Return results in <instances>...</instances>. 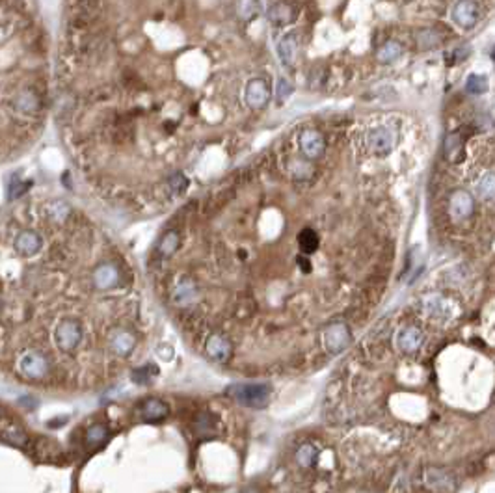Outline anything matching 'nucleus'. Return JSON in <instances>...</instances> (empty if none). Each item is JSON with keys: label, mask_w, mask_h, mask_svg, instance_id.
Instances as JSON below:
<instances>
[{"label": "nucleus", "mask_w": 495, "mask_h": 493, "mask_svg": "<svg viewBox=\"0 0 495 493\" xmlns=\"http://www.w3.org/2000/svg\"><path fill=\"white\" fill-rule=\"evenodd\" d=\"M465 86H467L470 94H483L484 90H486V78L481 75H471Z\"/></svg>", "instance_id": "15"}, {"label": "nucleus", "mask_w": 495, "mask_h": 493, "mask_svg": "<svg viewBox=\"0 0 495 493\" xmlns=\"http://www.w3.org/2000/svg\"><path fill=\"white\" fill-rule=\"evenodd\" d=\"M270 99L268 82L263 78H253L246 87V103L251 108H263Z\"/></svg>", "instance_id": "5"}, {"label": "nucleus", "mask_w": 495, "mask_h": 493, "mask_svg": "<svg viewBox=\"0 0 495 493\" xmlns=\"http://www.w3.org/2000/svg\"><path fill=\"white\" fill-rule=\"evenodd\" d=\"M240 13L246 19H251L257 13V0H240Z\"/></svg>", "instance_id": "17"}, {"label": "nucleus", "mask_w": 495, "mask_h": 493, "mask_svg": "<svg viewBox=\"0 0 495 493\" xmlns=\"http://www.w3.org/2000/svg\"><path fill=\"white\" fill-rule=\"evenodd\" d=\"M296 242H298V250H300V253H304V255H313V253H317L320 248V237H319V233L315 231L313 227H306V229H302L300 233H298V238H296Z\"/></svg>", "instance_id": "8"}, {"label": "nucleus", "mask_w": 495, "mask_h": 493, "mask_svg": "<svg viewBox=\"0 0 495 493\" xmlns=\"http://www.w3.org/2000/svg\"><path fill=\"white\" fill-rule=\"evenodd\" d=\"M451 213L456 220H465L473 213V198L467 192H456L451 198Z\"/></svg>", "instance_id": "9"}, {"label": "nucleus", "mask_w": 495, "mask_h": 493, "mask_svg": "<svg viewBox=\"0 0 495 493\" xmlns=\"http://www.w3.org/2000/svg\"><path fill=\"white\" fill-rule=\"evenodd\" d=\"M107 436V428L103 425H95L92 426L88 430V436H86V443L88 447H95V445H99L103 439Z\"/></svg>", "instance_id": "14"}, {"label": "nucleus", "mask_w": 495, "mask_h": 493, "mask_svg": "<svg viewBox=\"0 0 495 493\" xmlns=\"http://www.w3.org/2000/svg\"><path fill=\"white\" fill-rule=\"evenodd\" d=\"M478 17H481V12L473 0H460L456 6L452 8V21L462 28H473Z\"/></svg>", "instance_id": "4"}, {"label": "nucleus", "mask_w": 495, "mask_h": 493, "mask_svg": "<svg viewBox=\"0 0 495 493\" xmlns=\"http://www.w3.org/2000/svg\"><path fill=\"white\" fill-rule=\"evenodd\" d=\"M0 437L10 445H13V447H26V445H28V436H26L25 430L19 428L17 425L4 426L2 432H0Z\"/></svg>", "instance_id": "10"}, {"label": "nucleus", "mask_w": 495, "mask_h": 493, "mask_svg": "<svg viewBox=\"0 0 495 493\" xmlns=\"http://www.w3.org/2000/svg\"><path fill=\"white\" fill-rule=\"evenodd\" d=\"M49 370V359L39 350H25L19 356V373L30 380H43Z\"/></svg>", "instance_id": "3"}, {"label": "nucleus", "mask_w": 495, "mask_h": 493, "mask_svg": "<svg viewBox=\"0 0 495 493\" xmlns=\"http://www.w3.org/2000/svg\"><path fill=\"white\" fill-rule=\"evenodd\" d=\"M300 147H302V153H304L307 158L315 160V158H319V156L324 153L326 144H324V138H322L320 132L307 131L300 136Z\"/></svg>", "instance_id": "6"}, {"label": "nucleus", "mask_w": 495, "mask_h": 493, "mask_svg": "<svg viewBox=\"0 0 495 493\" xmlns=\"http://www.w3.org/2000/svg\"><path fill=\"white\" fill-rule=\"evenodd\" d=\"M401 54H402V45L397 43V41H388L382 49L378 50V58H380V62L383 63L393 62V60H397Z\"/></svg>", "instance_id": "13"}, {"label": "nucleus", "mask_w": 495, "mask_h": 493, "mask_svg": "<svg viewBox=\"0 0 495 493\" xmlns=\"http://www.w3.org/2000/svg\"><path fill=\"white\" fill-rule=\"evenodd\" d=\"M49 107V39L38 0H0V164L38 142Z\"/></svg>", "instance_id": "1"}, {"label": "nucleus", "mask_w": 495, "mask_h": 493, "mask_svg": "<svg viewBox=\"0 0 495 493\" xmlns=\"http://www.w3.org/2000/svg\"><path fill=\"white\" fill-rule=\"evenodd\" d=\"M268 17L274 25L285 26L291 23V19H293V8L288 6V4H285V2H277V4H274V6L270 8Z\"/></svg>", "instance_id": "11"}, {"label": "nucleus", "mask_w": 495, "mask_h": 493, "mask_svg": "<svg viewBox=\"0 0 495 493\" xmlns=\"http://www.w3.org/2000/svg\"><path fill=\"white\" fill-rule=\"evenodd\" d=\"M367 142H369L370 151H375L377 155L383 156L388 155L391 147H393V134L386 127H380V129H375V131L370 132Z\"/></svg>", "instance_id": "7"}, {"label": "nucleus", "mask_w": 495, "mask_h": 493, "mask_svg": "<svg viewBox=\"0 0 495 493\" xmlns=\"http://www.w3.org/2000/svg\"><path fill=\"white\" fill-rule=\"evenodd\" d=\"M169 188H171V192L182 193L187 188H189V179H187L182 174L173 175V177L169 179Z\"/></svg>", "instance_id": "16"}, {"label": "nucleus", "mask_w": 495, "mask_h": 493, "mask_svg": "<svg viewBox=\"0 0 495 493\" xmlns=\"http://www.w3.org/2000/svg\"><path fill=\"white\" fill-rule=\"evenodd\" d=\"M84 326H82L81 320L73 319V317H67L58 322L56 331H54V343L62 352L65 354H71L75 352L78 346H82L84 343Z\"/></svg>", "instance_id": "2"}, {"label": "nucleus", "mask_w": 495, "mask_h": 493, "mask_svg": "<svg viewBox=\"0 0 495 493\" xmlns=\"http://www.w3.org/2000/svg\"><path fill=\"white\" fill-rule=\"evenodd\" d=\"M291 94H293V86H291V84H288L285 78H280V81H277V87H276L277 101H280V103H283V101L287 99Z\"/></svg>", "instance_id": "18"}, {"label": "nucleus", "mask_w": 495, "mask_h": 493, "mask_svg": "<svg viewBox=\"0 0 495 493\" xmlns=\"http://www.w3.org/2000/svg\"><path fill=\"white\" fill-rule=\"evenodd\" d=\"M277 52H280V58L285 65H291L295 62L296 56V36L295 34H288L282 39V43L277 47Z\"/></svg>", "instance_id": "12"}]
</instances>
